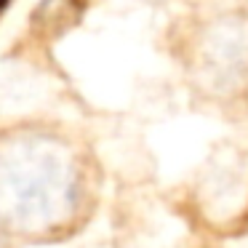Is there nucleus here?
Returning <instances> with one entry per match:
<instances>
[{
  "instance_id": "nucleus-1",
  "label": "nucleus",
  "mask_w": 248,
  "mask_h": 248,
  "mask_svg": "<svg viewBox=\"0 0 248 248\" xmlns=\"http://www.w3.org/2000/svg\"><path fill=\"white\" fill-rule=\"evenodd\" d=\"M102 168L86 136L54 120L0 128V227L16 243H62L91 221Z\"/></svg>"
},
{
  "instance_id": "nucleus-2",
  "label": "nucleus",
  "mask_w": 248,
  "mask_h": 248,
  "mask_svg": "<svg viewBox=\"0 0 248 248\" xmlns=\"http://www.w3.org/2000/svg\"><path fill=\"white\" fill-rule=\"evenodd\" d=\"M168 51L187 93L219 115L248 109V3H192L168 30Z\"/></svg>"
},
{
  "instance_id": "nucleus-3",
  "label": "nucleus",
  "mask_w": 248,
  "mask_h": 248,
  "mask_svg": "<svg viewBox=\"0 0 248 248\" xmlns=\"http://www.w3.org/2000/svg\"><path fill=\"white\" fill-rule=\"evenodd\" d=\"M182 203L205 240H219L246 230L248 147L237 139L219 141L198 168Z\"/></svg>"
},
{
  "instance_id": "nucleus-4",
  "label": "nucleus",
  "mask_w": 248,
  "mask_h": 248,
  "mask_svg": "<svg viewBox=\"0 0 248 248\" xmlns=\"http://www.w3.org/2000/svg\"><path fill=\"white\" fill-rule=\"evenodd\" d=\"M0 248H16V240H14L3 227H0Z\"/></svg>"
},
{
  "instance_id": "nucleus-5",
  "label": "nucleus",
  "mask_w": 248,
  "mask_h": 248,
  "mask_svg": "<svg viewBox=\"0 0 248 248\" xmlns=\"http://www.w3.org/2000/svg\"><path fill=\"white\" fill-rule=\"evenodd\" d=\"M8 3H11V0H0V11H3V8L8 6Z\"/></svg>"
}]
</instances>
